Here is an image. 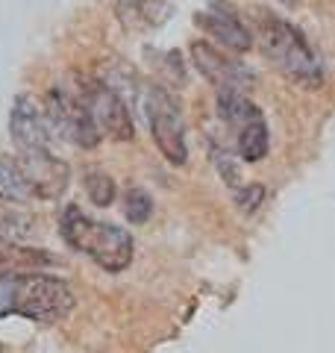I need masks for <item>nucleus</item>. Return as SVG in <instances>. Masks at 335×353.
I'll return each instance as SVG.
<instances>
[{
	"label": "nucleus",
	"mask_w": 335,
	"mask_h": 353,
	"mask_svg": "<svg viewBox=\"0 0 335 353\" xmlns=\"http://www.w3.org/2000/svg\"><path fill=\"white\" fill-rule=\"evenodd\" d=\"M144 115L153 132L156 148L171 165H185L188 145H185V121L180 115V106L162 85H150L144 97Z\"/></svg>",
	"instance_id": "4"
},
{
	"label": "nucleus",
	"mask_w": 335,
	"mask_h": 353,
	"mask_svg": "<svg viewBox=\"0 0 335 353\" xmlns=\"http://www.w3.org/2000/svg\"><path fill=\"white\" fill-rule=\"evenodd\" d=\"M48 121L62 139H68L77 148H97L103 139L88 112L83 92L74 94L68 88H53L48 94Z\"/></svg>",
	"instance_id": "5"
},
{
	"label": "nucleus",
	"mask_w": 335,
	"mask_h": 353,
	"mask_svg": "<svg viewBox=\"0 0 335 353\" xmlns=\"http://www.w3.org/2000/svg\"><path fill=\"white\" fill-rule=\"evenodd\" d=\"M15 159L36 201H56L65 194L71 183V168L65 159L56 153H18Z\"/></svg>",
	"instance_id": "7"
},
{
	"label": "nucleus",
	"mask_w": 335,
	"mask_h": 353,
	"mask_svg": "<svg viewBox=\"0 0 335 353\" xmlns=\"http://www.w3.org/2000/svg\"><path fill=\"white\" fill-rule=\"evenodd\" d=\"M262 201H265V189L259 183H250V185H238L236 189V206L241 209L244 215H253L256 209L262 206Z\"/></svg>",
	"instance_id": "18"
},
{
	"label": "nucleus",
	"mask_w": 335,
	"mask_h": 353,
	"mask_svg": "<svg viewBox=\"0 0 335 353\" xmlns=\"http://www.w3.org/2000/svg\"><path fill=\"white\" fill-rule=\"evenodd\" d=\"M62 239L68 241L74 250L85 253L94 265H100L109 274L124 271L127 265L132 262V236L127 233L124 227L106 224V221H94L88 218L80 206H68L62 212Z\"/></svg>",
	"instance_id": "3"
},
{
	"label": "nucleus",
	"mask_w": 335,
	"mask_h": 353,
	"mask_svg": "<svg viewBox=\"0 0 335 353\" xmlns=\"http://www.w3.org/2000/svg\"><path fill=\"white\" fill-rule=\"evenodd\" d=\"M276 3H285V6H294L297 0H276Z\"/></svg>",
	"instance_id": "20"
},
{
	"label": "nucleus",
	"mask_w": 335,
	"mask_h": 353,
	"mask_svg": "<svg viewBox=\"0 0 335 353\" xmlns=\"http://www.w3.org/2000/svg\"><path fill=\"white\" fill-rule=\"evenodd\" d=\"M267 148H271V139H267V124L265 118H253L250 124H244L236 130V150L244 162H259L265 159Z\"/></svg>",
	"instance_id": "13"
},
{
	"label": "nucleus",
	"mask_w": 335,
	"mask_h": 353,
	"mask_svg": "<svg viewBox=\"0 0 335 353\" xmlns=\"http://www.w3.org/2000/svg\"><path fill=\"white\" fill-rule=\"evenodd\" d=\"M250 32H256L253 41L259 44L265 59L271 62L288 83H294L300 88H318L323 83V68H321L318 57L312 53L303 32L288 24L285 18L271 15L267 9H256Z\"/></svg>",
	"instance_id": "2"
},
{
	"label": "nucleus",
	"mask_w": 335,
	"mask_h": 353,
	"mask_svg": "<svg viewBox=\"0 0 335 353\" xmlns=\"http://www.w3.org/2000/svg\"><path fill=\"white\" fill-rule=\"evenodd\" d=\"M71 285L39 271H0V318L21 315L27 321L56 324L74 312Z\"/></svg>",
	"instance_id": "1"
},
{
	"label": "nucleus",
	"mask_w": 335,
	"mask_h": 353,
	"mask_svg": "<svg viewBox=\"0 0 335 353\" xmlns=\"http://www.w3.org/2000/svg\"><path fill=\"white\" fill-rule=\"evenodd\" d=\"M56 256L44 253L41 248H27L18 241L0 236V265H9V271H39L53 265Z\"/></svg>",
	"instance_id": "12"
},
{
	"label": "nucleus",
	"mask_w": 335,
	"mask_h": 353,
	"mask_svg": "<svg viewBox=\"0 0 335 353\" xmlns=\"http://www.w3.org/2000/svg\"><path fill=\"white\" fill-rule=\"evenodd\" d=\"M194 24L230 53H247L253 48V32L244 27V21L227 0H209V9L194 15Z\"/></svg>",
	"instance_id": "9"
},
{
	"label": "nucleus",
	"mask_w": 335,
	"mask_h": 353,
	"mask_svg": "<svg viewBox=\"0 0 335 353\" xmlns=\"http://www.w3.org/2000/svg\"><path fill=\"white\" fill-rule=\"evenodd\" d=\"M0 201L3 203H32L36 201L15 157H0Z\"/></svg>",
	"instance_id": "14"
},
{
	"label": "nucleus",
	"mask_w": 335,
	"mask_h": 353,
	"mask_svg": "<svg viewBox=\"0 0 335 353\" xmlns=\"http://www.w3.org/2000/svg\"><path fill=\"white\" fill-rule=\"evenodd\" d=\"M153 212V201L144 189H130L124 194V218L130 224H144Z\"/></svg>",
	"instance_id": "17"
},
{
	"label": "nucleus",
	"mask_w": 335,
	"mask_h": 353,
	"mask_svg": "<svg viewBox=\"0 0 335 353\" xmlns=\"http://www.w3.org/2000/svg\"><path fill=\"white\" fill-rule=\"evenodd\" d=\"M212 159H215V165H218V171H221V176H223V183L227 185H236L238 189V162L232 159V153L230 150H223V148H215L212 150Z\"/></svg>",
	"instance_id": "19"
},
{
	"label": "nucleus",
	"mask_w": 335,
	"mask_h": 353,
	"mask_svg": "<svg viewBox=\"0 0 335 353\" xmlns=\"http://www.w3.org/2000/svg\"><path fill=\"white\" fill-rule=\"evenodd\" d=\"M171 3L168 0H115V15L121 27L130 32H153L171 18Z\"/></svg>",
	"instance_id": "11"
},
{
	"label": "nucleus",
	"mask_w": 335,
	"mask_h": 353,
	"mask_svg": "<svg viewBox=\"0 0 335 353\" xmlns=\"http://www.w3.org/2000/svg\"><path fill=\"white\" fill-rule=\"evenodd\" d=\"M9 132H12V141L21 153H53V127L48 115L39 112L30 94H21L15 101Z\"/></svg>",
	"instance_id": "10"
},
{
	"label": "nucleus",
	"mask_w": 335,
	"mask_h": 353,
	"mask_svg": "<svg viewBox=\"0 0 335 353\" xmlns=\"http://www.w3.org/2000/svg\"><path fill=\"white\" fill-rule=\"evenodd\" d=\"M0 353H3V347H0Z\"/></svg>",
	"instance_id": "21"
},
{
	"label": "nucleus",
	"mask_w": 335,
	"mask_h": 353,
	"mask_svg": "<svg viewBox=\"0 0 335 353\" xmlns=\"http://www.w3.org/2000/svg\"><path fill=\"white\" fill-rule=\"evenodd\" d=\"M85 194L94 206H109L115 201V180L106 171H97V168L85 171Z\"/></svg>",
	"instance_id": "16"
},
{
	"label": "nucleus",
	"mask_w": 335,
	"mask_h": 353,
	"mask_svg": "<svg viewBox=\"0 0 335 353\" xmlns=\"http://www.w3.org/2000/svg\"><path fill=\"white\" fill-rule=\"evenodd\" d=\"M218 115L227 127L238 130L244 124H250L253 118H259V106H256L247 94H236V92H223L218 94Z\"/></svg>",
	"instance_id": "15"
},
{
	"label": "nucleus",
	"mask_w": 335,
	"mask_h": 353,
	"mask_svg": "<svg viewBox=\"0 0 335 353\" xmlns=\"http://www.w3.org/2000/svg\"><path fill=\"white\" fill-rule=\"evenodd\" d=\"M85 94V103H88V112H92L94 124L100 130V136H109L115 141H130L136 136V127H132V118H130V109L121 97L112 92L109 85L103 83H88L83 88Z\"/></svg>",
	"instance_id": "8"
},
{
	"label": "nucleus",
	"mask_w": 335,
	"mask_h": 353,
	"mask_svg": "<svg viewBox=\"0 0 335 353\" xmlns=\"http://www.w3.org/2000/svg\"><path fill=\"white\" fill-rule=\"evenodd\" d=\"M192 62L194 68L206 77V83H212L218 94L223 92H236L247 94V88H253L256 74L238 59H230L227 53H221L215 44L209 41H192Z\"/></svg>",
	"instance_id": "6"
}]
</instances>
